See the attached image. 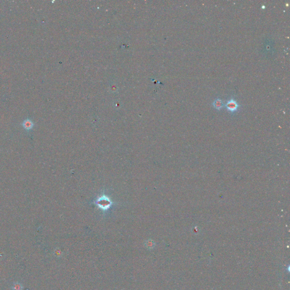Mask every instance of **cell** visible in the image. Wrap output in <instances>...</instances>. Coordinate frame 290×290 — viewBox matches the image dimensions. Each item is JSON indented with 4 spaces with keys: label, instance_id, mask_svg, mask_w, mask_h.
<instances>
[{
    "label": "cell",
    "instance_id": "obj_2",
    "mask_svg": "<svg viewBox=\"0 0 290 290\" xmlns=\"http://www.w3.org/2000/svg\"><path fill=\"white\" fill-rule=\"evenodd\" d=\"M227 109L231 113H235L238 111L240 105L238 103L237 101L233 97H231L227 101L225 104Z\"/></svg>",
    "mask_w": 290,
    "mask_h": 290
},
{
    "label": "cell",
    "instance_id": "obj_5",
    "mask_svg": "<svg viewBox=\"0 0 290 290\" xmlns=\"http://www.w3.org/2000/svg\"><path fill=\"white\" fill-rule=\"evenodd\" d=\"M11 289L12 290H23V285L21 283L17 282H15L13 285V286L11 287Z\"/></svg>",
    "mask_w": 290,
    "mask_h": 290
},
{
    "label": "cell",
    "instance_id": "obj_7",
    "mask_svg": "<svg viewBox=\"0 0 290 290\" xmlns=\"http://www.w3.org/2000/svg\"><path fill=\"white\" fill-rule=\"evenodd\" d=\"M54 254L57 256V257H60L61 256V252L59 250H56L55 252H54Z\"/></svg>",
    "mask_w": 290,
    "mask_h": 290
},
{
    "label": "cell",
    "instance_id": "obj_4",
    "mask_svg": "<svg viewBox=\"0 0 290 290\" xmlns=\"http://www.w3.org/2000/svg\"><path fill=\"white\" fill-rule=\"evenodd\" d=\"M213 105L214 107L216 109L220 110L223 108V107L224 105V103H223V101H222V99H220L219 98H217L213 101Z\"/></svg>",
    "mask_w": 290,
    "mask_h": 290
},
{
    "label": "cell",
    "instance_id": "obj_6",
    "mask_svg": "<svg viewBox=\"0 0 290 290\" xmlns=\"http://www.w3.org/2000/svg\"><path fill=\"white\" fill-rule=\"evenodd\" d=\"M145 245L148 249L150 250L154 248L155 243L152 240H148L145 242Z\"/></svg>",
    "mask_w": 290,
    "mask_h": 290
},
{
    "label": "cell",
    "instance_id": "obj_1",
    "mask_svg": "<svg viewBox=\"0 0 290 290\" xmlns=\"http://www.w3.org/2000/svg\"><path fill=\"white\" fill-rule=\"evenodd\" d=\"M97 206L103 211L108 210L112 205L113 202L109 197L105 195H101L97 198L95 201Z\"/></svg>",
    "mask_w": 290,
    "mask_h": 290
},
{
    "label": "cell",
    "instance_id": "obj_3",
    "mask_svg": "<svg viewBox=\"0 0 290 290\" xmlns=\"http://www.w3.org/2000/svg\"><path fill=\"white\" fill-rule=\"evenodd\" d=\"M21 125H22L23 128L27 131L31 130V129H32V128L34 126V123L33 122V121L31 120H30L29 119H27L24 120L23 121V122L21 124Z\"/></svg>",
    "mask_w": 290,
    "mask_h": 290
}]
</instances>
